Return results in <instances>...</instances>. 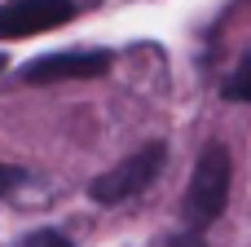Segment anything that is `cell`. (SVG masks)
<instances>
[{
    "label": "cell",
    "mask_w": 251,
    "mask_h": 247,
    "mask_svg": "<svg viewBox=\"0 0 251 247\" xmlns=\"http://www.w3.org/2000/svg\"><path fill=\"white\" fill-rule=\"evenodd\" d=\"M229 186H234V159L225 150V141H207L194 159V177L185 190V230L190 239H199L207 225L221 221L225 203H229Z\"/></svg>",
    "instance_id": "1"
},
{
    "label": "cell",
    "mask_w": 251,
    "mask_h": 247,
    "mask_svg": "<svg viewBox=\"0 0 251 247\" xmlns=\"http://www.w3.org/2000/svg\"><path fill=\"white\" fill-rule=\"evenodd\" d=\"M106 66H110V53H101V49H75V53H49V57H35L31 66H22V80H26V84L93 80V75H106Z\"/></svg>",
    "instance_id": "4"
},
{
    "label": "cell",
    "mask_w": 251,
    "mask_h": 247,
    "mask_svg": "<svg viewBox=\"0 0 251 247\" xmlns=\"http://www.w3.org/2000/svg\"><path fill=\"white\" fill-rule=\"evenodd\" d=\"M163 164H168V146H163V141H146V146L132 150L124 164H115L110 172H101V177L88 186V194H93L97 203H124V199H132V194L150 190L154 177L163 172Z\"/></svg>",
    "instance_id": "2"
},
{
    "label": "cell",
    "mask_w": 251,
    "mask_h": 247,
    "mask_svg": "<svg viewBox=\"0 0 251 247\" xmlns=\"http://www.w3.org/2000/svg\"><path fill=\"white\" fill-rule=\"evenodd\" d=\"M18 247H71V239L62 230H35V234H26Z\"/></svg>",
    "instance_id": "6"
},
{
    "label": "cell",
    "mask_w": 251,
    "mask_h": 247,
    "mask_svg": "<svg viewBox=\"0 0 251 247\" xmlns=\"http://www.w3.org/2000/svg\"><path fill=\"white\" fill-rule=\"evenodd\" d=\"M221 97H225V102H251V53H243L238 71L221 84Z\"/></svg>",
    "instance_id": "5"
},
{
    "label": "cell",
    "mask_w": 251,
    "mask_h": 247,
    "mask_svg": "<svg viewBox=\"0 0 251 247\" xmlns=\"http://www.w3.org/2000/svg\"><path fill=\"white\" fill-rule=\"evenodd\" d=\"M75 18L71 0H9L0 4V40H26Z\"/></svg>",
    "instance_id": "3"
}]
</instances>
